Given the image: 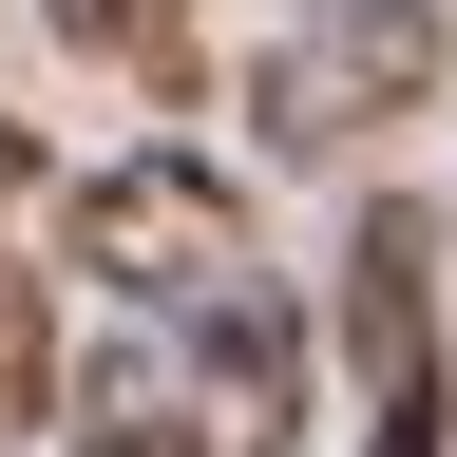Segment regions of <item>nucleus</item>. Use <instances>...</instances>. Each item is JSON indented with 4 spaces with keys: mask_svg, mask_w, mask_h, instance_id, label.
I'll return each mask as SVG.
<instances>
[{
    "mask_svg": "<svg viewBox=\"0 0 457 457\" xmlns=\"http://www.w3.org/2000/svg\"><path fill=\"white\" fill-rule=\"evenodd\" d=\"M457 77V0H305V20L267 38V77H248V114H267V153H362V134H400Z\"/></svg>",
    "mask_w": 457,
    "mask_h": 457,
    "instance_id": "f257e3e1",
    "label": "nucleus"
},
{
    "mask_svg": "<svg viewBox=\"0 0 457 457\" xmlns=\"http://www.w3.org/2000/svg\"><path fill=\"white\" fill-rule=\"evenodd\" d=\"M57 228H77V267L114 286V305H153V324H191V305H228V286H248V210H228V171H191V153L96 171Z\"/></svg>",
    "mask_w": 457,
    "mask_h": 457,
    "instance_id": "f03ea898",
    "label": "nucleus"
},
{
    "mask_svg": "<svg viewBox=\"0 0 457 457\" xmlns=\"http://www.w3.org/2000/svg\"><path fill=\"white\" fill-rule=\"evenodd\" d=\"M343 362H362V457H438V210H362L343 228Z\"/></svg>",
    "mask_w": 457,
    "mask_h": 457,
    "instance_id": "7ed1b4c3",
    "label": "nucleus"
},
{
    "mask_svg": "<svg viewBox=\"0 0 457 457\" xmlns=\"http://www.w3.org/2000/svg\"><path fill=\"white\" fill-rule=\"evenodd\" d=\"M171 362H191V438H210V457H286V438H305V324H286L267 267L228 286V305L171 324Z\"/></svg>",
    "mask_w": 457,
    "mask_h": 457,
    "instance_id": "20e7f679",
    "label": "nucleus"
},
{
    "mask_svg": "<svg viewBox=\"0 0 457 457\" xmlns=\"http://www.w3.org/2000/svg\"><path fill=\"white\" fill-rule=\"evenodd\" d=\"M57 420H77V457H210V438H191V362H171V324H153V343H96V362L57 381Z\"/></svg>",
    "mask_w": 457,
    "mask_h": 457,
    "instance_id": "39448f33",
    "label": "nucleus"
},
{
    "mask_svg": "<svg viewBox=\"0 0 457 457\" xmlns=\"http://www.w3.org/2000/svg\"><path fill=\"white\" fill-rule=\"evenodd\" d=\"M38 20L77 38V57H114V77H153V96L191 77V0H38Z\"/></svg>",
    "mask_w": 457,
    "mask_h": 457,
    "instance_id": "423d86ee",
    "label": "nucleus"
},
{
    "mask_svg": "<svg viewBox=\"0 0 457 457\" xmlns=\"http://www.w3.org/2000/svg\"><path fill=\"white\" fill-rule=\"evenodd\" d=\"M57 420V305H38V267H0V438Z\"/></svg>",
    "mask_w": 457,
    "mask_h": 457,
    "instance_id": "0eeeda50",
    "label": "nucleus"
},
{
    "mask_svg": "<svg viewBox=\"0 0 457 457\" xmlns=\"http://www.w3.org/2000/svg\"><path fill=\"white\" fill-rule=\"evenodd\" d=\"M20 171H38V134H20V114H0V191H20Z\"/></svg>",
    "mask_w": 457,
    "mask_h": 457,
    "instance_id": "6e6552de",
    "label": "nucleus"
}]
</instances>
